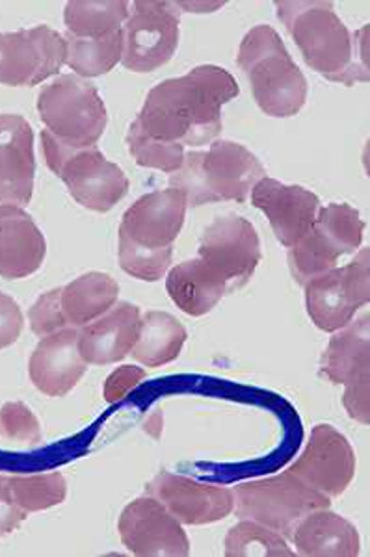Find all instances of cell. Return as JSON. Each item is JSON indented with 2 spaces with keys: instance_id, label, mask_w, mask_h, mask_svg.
Segmentation results:
<instances>
[{
  "instance_id": "6da1fadb",
  "label": "cell",
  "mask_w": 370,
  "mask_h": 557,
  "mask_svg": "<svg viewBox=\"0 0 370 557\" xmlns=\"http://www.w3.org/2000/svg\"><path fill=\"white\" fill-rule=\"evenodd\" d=\"M235 78L217 65H199L168 78L147 96L136 123L151 138L198 147L222 131V107L238 97Z\"/></svg>"
},
{
  "instance_id": "7a4b0ae2",
  "label": "cell",
  "mask_w": 370,
  "mask_h": 557,
  "mask_svg": "<svg viewBox=\"0 0 370 557\" xmlns=\"http://www.w3.org/2000/svg\"><path fill=\"white\" fill-rule=\"evenodd\" d=\"M275 10L311 70L345 86L369 81L367 47L359 51L369 30L363 34V39L356 34L354 41L333 2H275Z\"/></svg>"
},
{
  "instance_id": "3957f363",
  "label": "cell",
  "mask_w": 370,
  "mask_h": 557,
  "mask_svg": "<svg viewBox=\"0 0 370 557\" xmlns=\"http://www.w3.org/2000/svg\"><path fill=\"white\" fill-rule=\"evenodd\" d=\"M264 177L267 172L254 152L230 139H220L209 151L185 152L180 172L170 177V188L185 191L188 207L220 201L244 203Z\"/></svg>"
},
{
  "instance_id": "277c9868",
  "label": "cell",
  "mask_w": 370,
  "mask_h": 557,
  "mask_svg": "<svg viewBox=\"0 0 370 557\" xmlns=\"http://www.w3.org/2000/svg\"><path fill=\"white\" fill-rule=\"evenodd\" d=\"M236 62L248 76L257 107L272 117H293L307 99V81L272 26H254L244 36Z\"/></svg>"
},
{
  "instance_id": "5b68a950",
  "label": "cell",
  "mask_w": 370,
  "mask_h": 557,
  "mask_svg": "<svg viewBox=\"0 0 370 557\" xmlns=\"http://www.w3.org/2000/svg\"><path fill=\"white\" fill-rule=\"evenodd\" d=\"M38 114L47 133L70 149L96 147L109 121L96 86L77 75L58 76L41 89Z\"/></svg>"
},
{
  "instance_id": "8992f818",
  "label": "cell",
  "mask_w": 370,
  "mask_h": 557,
  "mask_svg": "<svg viewBox=\"0 0 370 557\" xmlns=\"http://www.w3.org/2000/svg\"><path fill=\"white\" fill-rule=\"evenodd\" d=\"M41 151L47 165L64 181L71 197L94 212H109L127 196L128 178L120 165L104 159L99 149H70L41 131Z\"/></svg>"
},
{
  "instance_id": "52a82bcc",
  "label": "cell",
  "mask_w": 370,
  "mask_h": 557,
  "mask_svg": "<svg viewBox=\"0 0 370 557\" xmlns=\"http://www.w3.org/2000/svg\"><path fill=\"white\" fill-rule=\"evenodd\" d=\"M233 498L236 517L267 525L285 539L293 537L296 525L307 515L332 504L328 496L317 493L288 470L274 478L236 485Z\"/></svg>"
},
{
  "instance_id": "ba28073f",
  "label": "cell",
  "mask_w": 370,
  "mask_h": 557,
  "mask_svg": "<svg viewBox=\"0 0 370 557\" xmlns=\"http://www.w3.org/2000/svg\"><path fill=\"white\" fill-rule=\"evenodd\" d=\"M180 21L177 2H135L122 28V64L135 73H151L166 65L180 45Z\"/></svg>"
},
{
  "instance_id": "9c48e42d",
  "label": "cell",
  "mask_w": 370,
  "mask_h": 557,
  "mask_svg": "<svg viewBox=\"0 0 370 557\" xmlns=\"http://www.w3.org/2000/svg\"><path fill=\"white\" fill-rule=\"evenodd\" d=\"M369 249L345 268H333L306 285V305L314 325L325 333L343 330L369 304Z\"/></svg>"
},
{
  "instance_id": "30bf717a",
  "label": "cell",
  "mask_w": 370,
  "mask_h": 557,
  "mask_svg": "<svg viewBox=\"0 0 370 557\" xmlns=\"http://www.w3.org/2000/svg\"><path fill=\"white\" fill-rule=\"evenodd\" d=\"M64 36L49 26L0 34V84L38 86L64 67Z\"/></svg>"
},
{
  "instance_id": "8fae6325",
  "label": "cell",
  "mask_w": 370,
  "mask_h": 557,
  "mask_svg": "<svg viewBox=\"0 0 370 557\" xmlns=\"http://www.w3.org/2000/svg\"><path fill=\"white\" fill-rule=\"evenodd\" d=\"M199 259L224 278L227 292L243 288L261 262L256 227L240 215L218 218L199 240Z\"/></svg>"
},
{
  "instance_id": "7c38bea8",
  "label": "cell",
  "mask_w": 370,
  "mask_h": 557,
  "mask_svg": "<svg viewBox=\"0 0 370 557\" xmlns=\"http://www.w3.org/2000/svg\"><path fill=\"white\" fill-rule=\"evenodd\" d=\"M118 532L131 554L138 557H186L190 541L183 524L151 494L140 496L123 509Z\"/></svg>"
},
{
  "instance_id": "4fadbf2b",
  "label": "cell",
  "mask_w": 370,
  "mask_h": 557,
  "mask_svg": "<svg viewBox=\"0 0 370 557\" xmlns=\"http://www.w3.org/2000/svg\"><path fill=\"white\" fill-rule=\"evenodd\" d=\"M288 472L332 500L350 487L356 474V454L343 433L320 424L311 431L306 450Z\"/></svg>"
},
{
  "instance_id": "5bb4252c",
  "label": "cell",
  "mask_w": 370,
  "mask_h": 557,
  "mask_svg": "<svg viewBox=\"0 0 370 557\" xmlns=\"http://www.w3.org/2000/svg\"><path fill=\"white\" fill-rule=\"evenodd\" d=\"M147 494L166 507L173 519L185 525H205L233 513V488L199 483L185 475L160 472L147 483Z\"/></svg>"
},
{
  "instance_id": "9a60e30c",
  "label": "cell",
  "mask_w": 370,
  "mask_h": 557,
  "mask_svg": "<svg viewBox=\"0 0 370 557\" xmlns=\"http://www.w3.org/2000/svg\"><path fill=\"white\" fill-rule=\"evenodd\" d=\"M186 209L185 191L177 188L147 194L123 214L120 236L151 251L173 247L185 225Z\"/></svg>"
},
{
  "instance_id": "2e32d148",
  "label": "cell",
  "mask_w": 370,
  "mask_h": 557,
  "mask_svg": "<svg viewBox=\"0 0 370 557\" xmlns=\"http://www.w3.org/2000/svg\"><path fill=\"white\" fill-rule=\"evenodd\" d=\"M251 205L269 218L275 238L285 247H293L313 228L320 209L313 191L269 177L254 186Z\"/></svg>"
},
{
  "instance_id": "e0dca14e",
  "label": "cell",
  "mask_w": 370,
  "mask_h": 557,
  "mask_svg": "<svg viewBox=\"0 0 370 557\" xmlns=\"http://www.w3.org/2000/svg\"><path fill=\"white\" fill-rule=\"evenodd\" d=\"M36 157L30 123L17 114H0V205L26 207L34 194Z\"/></svg>"
},
{
  "instance_id": "ac0fdd59",
  "label": "cell",
  "mask_w": 370,
  "mask_h": 557,
  "mask_svg": "<svg viewBox=\"0 0 370 557\" xmlns=\"http://www.w3.org/2000/svg\"><path fill=\"white\" fill-rule=\"evenodd\" d=\"M77 338L78 330L65 327L39 341L28 361V374L39 393L62 398L81 381L88 364L78 354Z\"/></svg>"
},
{
  "instance_id": "d6986e66",
  "label": "cell",
  "mask_w": 370,
  "mask_h": 557,
  "mask_svg": "<svg viewBox=\"0 0 370 557\" xmlns=\"http://www.w3.org/2000/svg\"><path fill=\"white\" fill-rule=\"evenodd\" d=\"M140 320V309L122 301L107 314L78 327L77 348L84 362L104 367L125 359L135 348Z\"/></svg>"
},
{
  "instance_id": "ffe728a7",
  "label": "cell",
  "mask_w": 370,
  "mask_h": 557,
  "mask_svg": "<svg viewBox=\"0 0 370 557\" xmlns=\"http://www.w3.org/2000/svg\"><path fill=\"white\" fill-rule=\"evenodd\" d=\"M46 255V236L33 215L15 205H0V277H28L38 272Z\"/></svg>"
},
{
  "instance_id": "44dd1931",
  "label": "cell",
  "mask_w": 370,
  "mask_h": 557,
  "mask_svg": "<svg viewBox=\"0 0 370 557\" xmlns=\"http://www.w3.org/2000/svg\"><path fill=\"white\" fill-rule=\"evenodd\" d=\"M291 541L296 552L307 557H356L361 546L358 530L330 507L307 515Z\"/></svg>"
},
{
  "instance_id": "7402d4cb",
  "label": "cell",
  "mask_w": 370,
  "mask_h": 557,
  "mask_svg": "<svg viewBox=\"0 0 370 557\" xmlns=\"http://www.w3.org/2000/svg\"><path fill=\"white\" fill-rule=\"evenodd\" d=\"M166 290L173 304L188 317H203L211 312L227 294V285L207 262L185 260L168 273Z\"/></svg>"
},
{
  "instance_id": "603a6c76",
  "label": "cell",
  "mask_w": 370,
  "mask_h": 557,
  "mask_svg": "<svg viewBox=\"0 0 370 557\" xmlns=\"http://www.w3.org/2000/svg\"><path fill=\"white\" fill-rule=\"evenodd\" d=\"M369 314L351 320L333 336L320 362V374L335 385L370 374Z\"/></svg>"
},
{
  "instance_id": "cb8c5ba5",
  "label": "cell",
  "mask_w": 370,
  "mask_h": 557,
  "mask_svg": "<svg viewBox=\"0 0 370 557\" xmlns=\"http://www.w3.org/2000/svg\"><path fill=\"white\" fill-rule=\"evenodd\" d=\"M120 285L109 273L90 272L71 281L60 292V305L70 327H84L118 304Z\"/></svg>"
},
{
  "instance_id": "d4e9b609",
  "label": "cell",
  "mask_w": 370,
  "mask_h": 557,
  "mask_svg": "<svg viewBox=\"0 0 370 557\" xmlns=\"http://www.w3.org/2000/svg\"><path fill=\"white\" fill-rule=\"evenodd\" d=\"M186 336V330L177 318L168 312H147L140 320V331L131 355L144 367H164L180 357Z\"/></svg>"
},
{
  "instance_id": "484cf974",
  "label": "cell",
  "mask_w": 370,
  "mask_h": 557,
  "mask_svg": "<svg viewBox=\"0 0 370 557\" xmlns=\"http://www.w3.org/2000/svg\"><path fill=\"white\" fill-rule=\"evenodd\" d=\"M128 7L125 0H71L64 10L65 28L75 38H107L122 30Z\"/></svg>"
},
{
  "instance_id": "4316f807",
  "label": "cell",
  "mask_w": 370,
  "mask_h": 557,
  "mask_svg": "<svg viewBox=\"0 0 370 557\" xmlns=\"http://www.w3.org/2000/svg\"><path fill=\"white\" fill-rule=\"evenodd\" d=\"M64 39L67 47L65 64L81 78L107 75L122 62V30L107 38L83 39L65 34Z\"/></svg>"
},
{
  "instance_id": "83f0119b",
  "label": "cell",
  "mask_w": 370,
  "mask_h": 557,
  "mask_svg": "<svg viewBox=\"0 0 370 557\" xmlns=\"http://www.w3.org/2000/svg\"><path fill=\"white\" fill-rule=\"evenodd\" d=\"M341 257V249L313 225L301 240L288 247V268L296 283L306 286L309 281L337 268Z\"/></svg>"
},
{
  "instance_id": "f1b7e54d",
  "label": "cell",
  "mask_w": 370,
  "mask_h": 557,
  "mask_svg": "<svg viewBox=\"0 0 370 557\" xmlns=\"http://www.w3.org/2000/svg\"><path fill=\"white\" fill-rule=\"evenodd\" d=\"M4 480L13 504L26 515L51 509L67 496V483L60 472L4 475Z\"/></svg>"
},
{
  "instance_id": "f546056e",
  "label": "cell",
  "mask_w": 370,
  "mask_h": 557,
  "mask_svg": "<svg viewBox=\"0 0 370 557\" xmlns=\"http://www.w3.org/2000/svg\"><path fill=\"white\" fill-rule=\"evenodd\" d=\"M225 556L227 557H293L287 539L257 524L254 520H240L231 528L225 537Z\"/></svg>"
},
{
  "instance_id": "4dcf8cb0",
  "label": "cell",
  "mask_w": 370,
  "mask_h": 557,
  "mask_svg": "<svg viewBox=\"0 0 370 557\" xmlns=\"http://www.w3.org/2000/svg\"><path fill=\"white\" fill-rule=\"evenodd\" d=\"M127 146L131 157L141 168H153L164 173L180 172L185 160V147L151 138L133 121L127 133Z\"/></svg>"
},
{
  "instance_id": "1f68e13d",
  "label": "cell",
  "mask_w": 370,
  "mask_h": 557,
  "mask_svg": "<svg viewBox=\"0 0 370 557\" xmlns=\"http://www.w3.org/2000/svg\"><path fill=\"white\" fill-rule=\"evenodd\" d=\"M314 225L341 249L343 255L356 253L363 242V220L359 218L358 210L350 205L333 203L319 209Z\"/></svg>"
},
{
  "instance_id": "d6a6232c",
  "label": "cell",
  "mask_w": 370,
  "mask_h": 557,
  "mask_svg": "<svg viewBox=\"0 0 370 557\" xmlns=\"http://www.w3.org/2000/svg\"><path fill=\"white\" fill-rule=\"evenodd\" d=\"M118 257H120V264H122L123 272H127L133 277L147 281V283H155L164 277L168 268L172 264L173 247L162 249V251H151V249H144L128 242L127 238L120 236V244H118Z\"/></svg>"
},
{
  "instance_id": "836d02e7",
  "label": "cell",
  "mask_w": 370,
  "mask_h": 557,
  "mask_svg": "<svg viewBox=\"0 0 370 557\" xmlns=\"http://www.w3.org/2000/svg\"><path fill=\"white\" fill-rule=\"evenodd\" d=\"M0 438L20 450L38 446L41 443L38 418L25 404L8 401L0 407Z\"/></svg>"
},
{
  "instance_id": "e575fe53",
  "label": "cell",
  "mask_w": 370,
  "mask_h": 557,
  "mask_svg": "<svg viewBox=\"0 0 370 557\" xmlns=\"http://www.w3.org/2000/svg\"><path fill=\"white\" fill-rule=\"evenodd\" d=\"M60 292L62 288H54L47 294H41L33 305V309L28 311L30 327H33L34 335H38L39 338H46L57 331L70 327L65 322L62 305H60Z\"/></svg>"
},
{
  "instance_id": "d590c367",
  "label": "cell",
  "mask_w": 370,
  "mask_h": 557,
  "mask_svg": "<svg viewBox=\"0 0 370 557\" xmlns=\"http://www.w3.org/2000/svg\"><path fill=\"white\" fill-rule=\"evenodd\" d=\"M146 380V370L144 368L133 367V364H125L114 370L109 375V380L104 381V388H102V396L109 404H118L127 396L135 386L140 385L141 381Z\"/></svg>"
},
{
  "instance_id": "8d00e7d4",
  "label": "cell",
  "mask_w": 370,
  "mask_h": 557,
  "mask_svg": "<svg viewBox=\"0 0 370 557\" xmlns=\"http://www.w3.org/2000/svg\"><path fill=\"white\" fill-rule=\"evenodd\" d=\"M25 318L15 299L0 292V349L10 348L20 341Z\"/></svg>"
},
{
  "instance_id": "74e56055",
  "label": "cell",
  "mask_w": 370,
  "mask_h": 557,
  "mask_svg": "<svg viewBox=\"0 0 370 557\" xmlns=\"http://www.w3.org/2000/svg\"><path fill=\"white\" fill-rule=\"evenodd\" d=\"M369 383L370 374L358 377L345 385L346 391L343 396V404H345L348 414L365 425L369 424Z\"/></svg>"
},
{
  "instance_id": "f35d334b",
  "label": "cell",
  "mask_w": 370,
  "mask_h": 557,
  "mask_svg": "<svg viewBox=\"0 0 370 557\" xmlns=\"http://www.w3.org/2000/svg\"><path fill=\"white\" fill-rule=\"evenodd\" d=\"M25 519L26 513H23L10 498L4 475H0V539L15 532Z\"/></svg>"
},
{
  "instance_id": "ab89813d",
  "label": "cell",
  "mask_w": 370,
  "mask_h": 557,
  "mask_svg": "<svg viewBox=\"0 0 370 557\" xmlns=\"http://www.w3.org/2000/svg\"><path fill=\"white\" fill-rule=\"evenodd\" d=\"M147 431L153 435V437H160V414L157 412L155 414L153 420H149V424H147Z\"/></svg>"
}]
</instances>
